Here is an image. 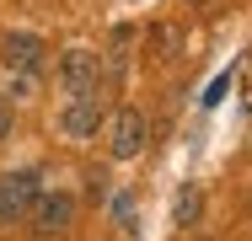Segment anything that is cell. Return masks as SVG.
<instances>
[{"mask_svg": "<svg viewBox=\"0 0 252 241\" xmlns=\"http://www.w3.org/2000/svg\"><path fill=\"white\" fill-rule=\"evenodd\" d=\"M107 150H113V161H134V155L145 150V113H140V107H118V113H113Z\"/></svg>", "mask_w": 252, "mask_h": 241, "instance_id": "cell-1", "label": "cell"}, {"mask_svg": "<svg viewBox=\"0 0 252 241\" xmlns=\"http://www.w3.org/2000/svg\"><path fill=\"white\" fill-rule=\"evenodd\" d=\"M32 198H38V172H5L0 177V225L22 220L32 209Z\"/></svg>", "mask_w": 252, "mask_h": 241, "instance_id": "cell-2", "label": "cell"}, {"mask_svg": "<svg viewBox=\"0 0 252 241\" xmlns=\"http://www.w3.org/2000/svg\"><path fill=\"white\" fill-rule=\"evenodd\" d=\"M70 220H75V198H70V193H38V198H32V231H38V236L70 231Z\"/></svg>", "mask_w": 252, "mask_h": 241, "instance_id": "cell-3", "label": "cell"}, {"mask_svg": "<svg viewBox=\"0 0 252 241\" xmlns=\"http://www.w3.org/2000/svg\"><path fill=\"white\" fill-rule=\"evenodd\" d=\"M97 123H102V102H97V91L70 96V102H64V113H59V129H64L70 140H86V134H97Z\"/></svg>", "mask_w": 252, "mask_h": 241, "instance_id": "cell-4", "label": "cell"}, {"mask_svg": "<svg viewBox=\"0 0 252 241\" xmlns=\"http://www.w3.org/2000/svg\"><path fill=\"white\" fill-rule=\"evenodd\" d=\"M0 59H5V70L32 75V70H43V38H32V32H5Z\"/></svg>", "mask_w": 252, "mask_h": 241, "instance_id": "cell-5", "label": "cell"}, {"mask_svg": "<svg viewBox=\"0 0 252 241\" xmlns=\"http://www.w3.org/2000/svg\"><path fill=\"white\" fill-rule=\"evenodd\" d=\"M59 81L70 86V96L97 91V54H92V48H70V54L59 59Z\"/></svg>", "mask_w": 252, "mask_h": 241, "instance_id": "cell-6", "label": "cell"}, {"mask_svg": "<svg viewBox=\"0 0 252 241\" xmlns=\"http://www.w3.org/2000/svg\"><path fill=\"white\" fill-rule=\"evenodd\" d=\"M199 209H204L199 188H183V193H177V209H172V214H177V225H193V220H199Z\"/></svg>", "mask_w": 252, "mask_h": 241, "instance_id": "cell-7", "label": "cell"}, {"mask_svg": "<svg viewBox=\"0 0 252 241\" xmlns=\"http://www.w3.org/2000/svg\"><path fill=\"white\" fill-rule=\"evenodd\" d=\"M177 43H183V32H177L172 22H166V27H156V54H161V59H172V54H177Z\"/></svg>", "mask_w": 252, "mask_h": 241, "instance_id": "cell-8", "label": "cell"}, {"mask_svg": "<svg viewBox=\"0 0 252 241\" xmlns=\"http://www.w3.org/2000/svg\"><path fill=\"white\" fill-rule=\"evenodd\" d=\"M113 214H118V225H124V231H140V225H134V193H118Z\"/></svg>", "mask_w": 252, "mask_h": 241, "instance_id": "cell-9", "label": "cell"}, {"mask_svg": "<svg viewBox=\"0 0 252 241\" xmlns=\"http://www.w3.org/2000/svg\"><path fill=\"white\" fill-rule=\"evenodd\" d=\"M231 91V75H220V81H215V86H209V96H204V102H220V96Z\"/></svg>", "mask_w": 252, "mask_h": 241, "instance_id": "cell-10", "label": "cell"}, {"mask_svg": "<svg viewBox=\"0 0 252 241\" xmlns=\"http://www.w3.org/2000/svg\"><path fill=\"white\" fill-rule=\"evenodd\" d=\"M5 134H11V102L0 96V140H5Z\"/></svg>", "mask_w": 252, "mask_h": 241, "instance_id": "cell-11", "label": "cell"}]
</instances>
